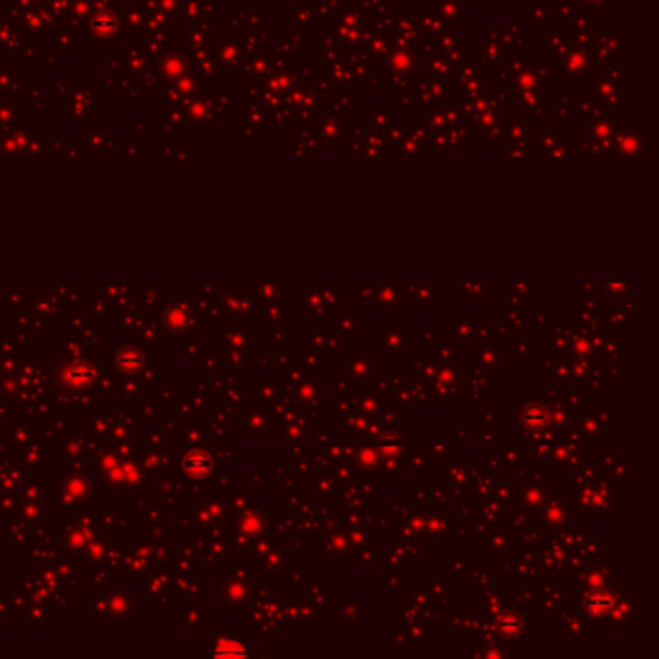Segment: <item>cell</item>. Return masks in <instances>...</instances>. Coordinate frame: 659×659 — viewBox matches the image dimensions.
Returning a JSON list of instances; mask_svg holds the SVG:
<instances>
[{
    "mask_svg": "<svg viewBox=\"0 0 659 659\" xmlns=\"http://www.w3.org/2000/svg\"><path fill=\"white\" fill-rule=\"evenodd\" d=\"M518 422H520L524 435L536 437V435L545 432V426L551 422L550 400L537 399V397H522Z\"/></svg>",
    "mask_w": 659,
    "mask_h": 659,
    "instance_id": "cell-1",
    "label": "cell"
},
{
    "mask_svg": "<svg viewBox=\"0 0 659 659\" xmlns=\"http://www.w3.org/2000/svg\"><path fill=\"white\" fill-rule=\"evenodd\" d=\"M379 354L392 352L391 358H402L404 352L412 350L414 329L410 325H381L377 329Z\"/></svg>",
    "mask_w": 659,
    "mask_h": 659,
    "instance_id": "cell-2",
    "label": "cell"
},
{
    "mask_svg": "<svg viewBox=\"0 0 659 659\" xmlns=\"http://www.w3.org/2000/svg\"><path fill=\"white\" fill-rule=\"evenodd\" d=\"M377 358L371 352H344V377L356 385L368 383L375 377Z\"/></svg>",
    "mask_w": 659,
    "mask_h": 659,
    "instance_id": "cell-3",
    "label": "cell"
},
{
    "mask_svg": "<svg viewBox=\"0 0 659 659\" xmlns=\"http://www.w3.org/2000/svg\"><path fill=\"white\" fill-rule=\"evenodd\" d=\"M319 323V321H317ZM319 325L337 335L343 341H352L360 329V309L358 308H335Z\"/></svg>",
    "mask_w": 659,
    "mask_h": 659,
    "instance_id": "cell-4",
    "label": "cell"
},
{
    "mask_svg": "<svg viewBox=\"0 0 659 659\" xmlns=\"http://www.w3.org/2000/svg\"><path fill=\"white\" fill-rule=\"evenodd\" d=\"M350 460L358 474L368 476L371 480H379V474H381V454H379L377 446L373 445L371 441H356Z\"/></svg>",
    "mask_w": 659,
    "mask_h": 659,
    "instance_id": "cell-5",
    "label": "cell"
},
{
    "mask_svg": "<svg viewBox=\"0 0 659 659\" xmlns=\"http://www.w3.org/2000/svg\"><path fill=\"white\" fill-rule=\"evenodd\" d=\"M424 453L433 464H443L454 453V433L424 432Z\"/></svg>",
    "mask_w": 659,
    "mask_h": 659,
    "instance_id": "cell-6",
    "label": "cell"
},
{
    "mask_svg": "<svg viewBox=\"0 0 659 659\" xmlns=\"http://www.w3.org/2000/svg\"><path fill=\"white\" fill-rule=\"evenodd\" d=\"M470 470H472V460L470 459L445 460L443 466H441V481L449 488L446 491L459 489V493L462 495V491H464L468 486Z\"/></svg>",
    "mask_w": 659,
    "mask_h": 659,
    "instance_id": "cell-7",
    "label": "cell"
},
{
    "mask_svg": "<svg viewBox=\"0 0 659 659\" xmlns=\"http://www.w3.org/2000/svg\"><path fill=\"white\" fill-rule=\"evenodd\" d=\"M481 317H451L449 319V338L456 348H468L474 343L476 331L481 325Z\"/></svg>",
    "mask_w": 659,
    "mask_h": 659,
    "instance_id": "cell-8",
    "label": "cell"
},
{
    "mask_svg": "<svg viewBox=\"0 0 659 659\" xmlns=\"http://www.w3.org/2000/svg\"><path fill=\"white\" fill-rule=\"evenodd\" d=\"M331 551L335 553V555L331 557V561H348V559H352V545L348 536L343 534V532H338V530H333V532H327V534H321V536L317 537V553L327 557Z\"/></svg>",
    "mask_w": 659,
    "mask_h": 659,
    "instance_id": "cell-9",
    "label": "cell"
},
{
    "mask_svg": "<svg viewBox=\"0 0 659 659\" xmlns=\"http://www.w3.org/2000/svg\"><path fill=\"white\" fill-rule=\"evenodd\" d=\"M309 488H311L309 493L316 495L317 499L329 501V499L341 497V481L335 478L331 468H319L317 472L314 470V474L309 478Z\"/></svg>",
    "mask_w": 659,
    "mask_h": 659,
    "instance_id": "cell-10",
    "label": "cell"
},
{
    "mask_svg": "<svg viewBox=\"0 0 659 659\" xmlns=\"http://www.w3.org/2000/svg\"><path fill=\"white\" fill-rule=\"evenodd\" d=\"M542 524L547 530H559L564 528L569 524V513H567V505L563 499H547L542 508Z\"/></svg>",
    "mask_w": 659,
    "mask_h": 659,
    "instance_id": "cell-11",
    "label": "cell"
},
{
    "mask_svg": "<svg viewBox=\"0 0 659 659\" xmlns=\"http://www.w3.org/2000/svg\"><path fill=\"white\" fill-rule=\"evenodd\" d=\"M550 497H553V486H536V481H532L530 486L522 488V508L528 513H537Z\"/></svg>",
    "mask_w": 659,
    "mask_h": 659,
    "instance_id": "cell-12",
    "label": "cell"
},
{
    "mask_svg": "<svg viewBox=\"0 0 659 659\" xmlns=\"http://www.w3.org/2000/svg\"><path fill=\"white\" fill-rule=\"evenodd\" d=\"M184 470L186 474L193 478V480H203V478L211 474L213 460H211V456L205 451H192V453L186 454Z\"/></svg>",
    "mask_w": 659,
    "mask_h": 659,
    "instance_id": "cell-13",
    "label": "cell"
},
{
    "mask_svg": "<svg viewBox=\"0 0 659 659\" xmlns=\"http://www.w3.org/2000/svg\"><path fill=\"white\" fill-rule=\"evenodd\" d=\"M377 304L379 316L391 317L395 309L404 306V298L397 292V284H383V286H377Z\"/></svg>",
    "mask_w": 659,
    "mask_h": 659,
    "instance_id": "cell-14",
    "label": "cell"
},
{
    "mask_svg": "<svg viewBox=\"0 0 659 659\" xmlns=\"http://www.w3.org/2000/svg\"><path fill=\"white\" fill-rule=\"evenodd\" d=\"M524 618L520 611H501L499 617V634L505 638H520L524 634Z\"/></svg>",
    "mask_w": 659,
    "mask_h": 659,
    "instance_id": "cell-15",
    "label": "cell"
},
{
    "mask_svg": "<svg viewBox=\"0 0 659 659\" xmlns=\"http://www.w3.org/2000/svg\"><path fill=\"white\" fill-rule=\"evenodd\" d=\"M437 282L433 284H414V290H410L412 294L414 306H427V308H435L439 306V290H437Z\"/></svg>",
    "mask_w": 659,
    "mask_h": 659,
    "instance_id": "cell-16",
    "label": "cell"
},
{
    "mask_svg": "<svg viewBox=\"0 0 659 659\" xmlns=\"http://www.w3.org/2000/svg\"><path fill=\"white\" fill-rule=\"evenodd\" d=\"M569 329L567 327H559V329L551 331L550 337H547V356L550 358H564L567 350H569Z\"/></svg>",
    "mask_w": 659,
    "mask_h": 659,
    "instance_id": "cell-17",
    "label": "cell"
},
{
    "mask_svg": "<svg viewBox=\"0 0 659 659\" xmlns=\"http://www.w3.org/2000/svg\"><path fill=\"white\" fill-rule=\"evenodd\" d=\"M404 470L406 472H418V474H429L427 454L424 451L408 446L404 453Z\"/></svg>",
    "mask_w": 659,
    "mask_h": 659,
    "instance_id": "cell-18",
    "label": "cell"
},
{
    "mask_svg": "<svg viewBox=\"0 0 659 659\" xmlns=\"http://www.w3.org/2000/svg\"><path fill=\"white\" fill-rule=\"evenodd\" d=\"M493 489L495 495H497V499L501 503L503 507L507 505L508 508L515 507L516 499H518V493H520V489H516V480L515 478H507V483H503V481H493Z\"/></svg>",
    "mask_w": 659,
    "mask_h": 659,
    "instance_id": "cell-19",
    "label": "cell"
},
{
    "mask_svg": "<svg viewBox=\"0 0 659 659\" xmlns=\"http://www.w3.org/2000/svg\"><path fill=\"white\" fill-rule=\"evenodd\" d=\"M456 294L460 298H491V282H459Z\"/></svg>",
    "mask_w": 659,
    "mask_h": 659,
    "instance_id": "cell-20",
    "label": "cell"
},
{
    "mask_svg": "<svg viewBox=\"0 0 659 659\" xmlns=\"http://www.w3.org/2000/svg\"><path fill=\"white\" fill-rule=\"evenodd\" d=\"M499 454V453H497ZM501 460L505 466H516L518 462H522V451L516 441H505L501 445Z\"/></svg>",
    "mask_w": 659,
    "mask_h": 659,
    "instance_id": "cell-21",
    "label": "cell"
},
{
    "mask_svg": "<svg viewBox=\"0 0 659 659\" xmlns=\"http://www.w3.org/2000/svg\"><path fill=\"white\" fill-rule=\"evenodd\" d=\"M144 362V358L139 356V352L136 348H124L118 354V365L124 371H136Z\"/></svg>",
    "mask_w": 659,
    "mask_h": 659,
    "instance_id": "cell-22",
    "label": "cell"
},
{
    "mask_svg": "<svg viewBox=\"0 0 659 659\" xmlns=\"http://www.w3.org/2000/svg\"><path fill=\"white\" fill-rule=\"evenodd\" d=\"M325 362H327V360H325V356H323L321 352L311 350V348H308V350H304L302 354H300V364H302L306 370H317V368L321 370V368H325Z\"/></svg>",
    "mask_w": 659,
    "mask_h": 659,
    "instance_id": "cell-23",
    "label": "cell"
},
{
    "mask_svg": "<svg viewBox=\"0 0 659 659\" xmlns=\"http://www.w3.org/2000/svg\"><path fill=\"white\" fill-rule=\"evenodd\" d=\"M70 381L74 385H90L93 381V370H91V364H77V368L70 371Z\"/></svg>",
    "mask_w": 659,
    "mask_h": 659,
    "instance_id": "cell-24",
    "label": "cell"
},
{
    "mask_svg": "<svg viewBox=\"0 0 659 659\" xmlns=\"http://www.w3.org/2000/svg\"><path fill=\"white\" fill-rule=\"evenodd\" d=\"M333 406H335V419H338V422H343L348 414L356 410L354 408V397H335Z\"/></svg>",
    "mask_w": 659,
    "mask_h": 659,
    "instance_id": "cell-25",
    "label": "cell"
},
{
    "mask_svg": "<svg viewBox=\"0 0 659 659\" xmlns=\"http://www.w3.org/2000/svg\"><path fill=\"white\" fill-rule=\"evenodd\" d=\"M414 499L418 505H433V488L426 483H416L414 486Z\"/></svg>",
    "mask_w": 659,
    "mask_h": 659,
    "instance_id": "cell-26",
    "label": "cell"
},
{
    "mask_svg": "<svg viewBox=\"0 0 659 659\" xmlns=\"http://www.w3.org/2000/svg\"><path fill=\"white\" fill-rule=\"evenodd\" d=\"M356 383H352L350 379H337L335 381V397H354L356 392Z\"/></svg>",
    "mask_w": 659,
    "mask_h": 659,
    "instance_id": "cell-27",
    "label": "cell"
},
{
    "mask_svg": "<svg viewBox=\"0 0 659 659\" xmlns=\"http://www.w3.org/2000/svg\"><path fill=\"white\" fill-rule=\"evenodd\" d=\"M424 333V350H433L435 348V344H437V333H439V327L437 325H429V327H424L422 329Z\"/></svg>",
    "mask_w": 659,
    "mask_h": 659,
    "instance_id": "cell-28",
    "label": "cell"
},
{
    "mask_svg": "<svg viewBox=\"0 0 659 659\" xmlns=\"http://www.w3.org/2000/svg\"><path fill=\"white\" fill-rule=\"evenodd\" d=\"M537 316V329L545 333V327H543V323H547V327H551V317H553V309L551 308H540L536 311Z\"/></svg>",
    "mask_w": 659,
    "mask_h": 659,
    "instance_id": "cell-29",
    "label": "cell"
},
{
    "mask_svg": "<svg viewBox=\"0 0 659 659\" xmlns=\"http://www.w3.org/2000/svg\"><path fill=\"white\" fill-rule=\"evenodd\" d=\"M605 286H609V289H605L607 294H611L615 300L621 298V294H631V284L626 286V284H605ZM611 296H607V298H611Z\"/></svg>",
    "mask_w": 659,
    "mask_h": 659,
    "instance_id": "cell-30",
    "label": "cell"
},
{
    "mask_svg": "<svg viewBox=\"0 0 659 659\" xmlns=\"http://www.w3.org/2000/svg\"><path fill=\"white\" fill-rule=\"evenodd\" d=\"M292 550L296 553H306V536L304 534H296V540L292 542Z\"/></svg>",
    "mask_w": 659,
    "mask_h": 659,
    "instance_id": "cell-31",
    "label": "cell"
},
{
    "mask_svg": "<svg viewBox=\"0 0 659 659\" xmlns=\"http://www.w3.org/2000/svg\"><path fill=\"white\" fill-rule=\"evenodd\" d=\"M476 508H478V507H476V503H470V501L460 503V516H462V518H466V516L470 515V513L474 515Z\"/></svg>",
    "mask_w": 659,
    "mask_h": 659,
    "instance_id": "cell-32",
    "label": "cell"
}]
</instances>
